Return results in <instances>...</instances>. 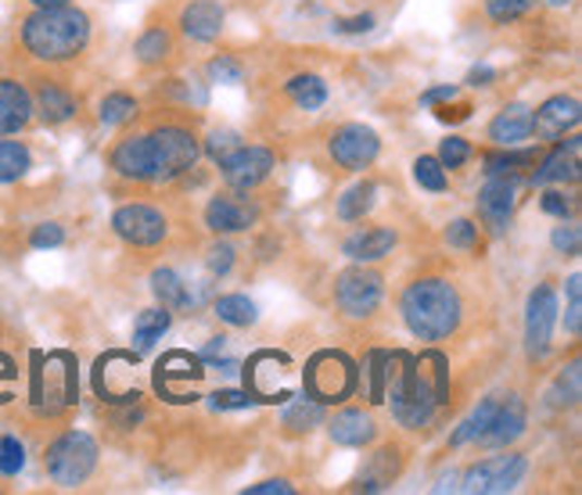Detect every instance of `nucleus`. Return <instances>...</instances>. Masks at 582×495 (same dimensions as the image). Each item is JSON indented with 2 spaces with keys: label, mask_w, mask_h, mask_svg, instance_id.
<instances>
[{
  "label": "nucleus",
  "mask_w": 582,
  "mask_h": 495,
  "mask_svg": "<svg viewBox=\"0 0 582 495\" xmlns=\"http://www.w3.org/2000/svg\"><path fill=\"white\" fill-rule=\"evenodd\" d=\"M238 134L235 129H216V134H208L205 140V151H208V158H216V162H224L230 151H238Z\"/></svg>",
  "instance_id": "obj_47"
},
{
  "label": "nucleus",
  "mask_w": 582,
  "mask_h": 495,
  "mask_svg": "<svg viewBox=\"0 0 582 495\" xmlns=\"http://www.w3.org/2000/svg\"><path fill=\"white\" fill-rule=\"evenodd\" d=\"M453 98H457V87H435V90L421 93V104H425V109H432V104H439V101H453Z\"/></svg>",
  "instance_id": "obj_56"
},
{
  "label": "nucleus",
  "mask_w": 582,
  "mask_h": 495,
  "mask_svg": "<svg viewBox=\"0 0 582 495\" xmlns=\"http://www.w3.org/2000/svg\"><path fill=\"white\" fill-rule=\"evenodd\" d=\"M471 158V144L464 137H450V140H442V148H439V162H442V169H460L464 162Z\"/></svg>",
  "instance_id": "obj_44"
},
{
  "label": "nucleus",
  "mask_w": 582,
  "mask_h": 495,
  "mask_svg": "<svg viewBox=\"0 0 582 495\" xmlns=\"http://www.w3.org/2000/svg\"><path fill=\"white\" fill-rule=\"evenodd\" d=\"M208 79L213 82H227V87H235V82L244 79V68L235 62V58H227V54H219L208 62Z\"/></svg>",
  "instance_id": "obj_46"
},
{
  "label": "nucleus",
  "mask_w": 582,
  "mask_h": 495,
  "mask_svg": "<svg viewBox=\"0 0 582 495\" xmlns=\"http://www.w3.org/2000/svg\"><path fill=\"white\" fill-rule=\"evenodd\" d=\"M526 456H489L464 474V492L471 495H504L515 492L526 478Z\"/></svg>",
  "instance_id": "obj_8"
},
{
  "label": "nucleus",
  "mask_w": 582,
  "mask_h": 495,
  "mask_svg": "<svg viewBox=\"0 0 582 495\" xmlns=\"http://www.w3.org/2000/svg\"><path fill=\"white\" fill-rule=\"evenodd\" d=\"M205 377L202 356H191V352H166L155 367V388L169 403H188L194 398V384Z\"/></svg>",
  "instance_id": "obj_9"
},
{
  "label": "nucleus",
  "mask_w": 582,
  "mask_h": 495,
  "mask_svg": "<svg viewBox=\"0 0 582 495\" xmlns=\"http://www.w3.org/2000/svg\"><path fill=\"white\" fill-rule=\"evenodd\" d=\"M134 112H137V101L130 98V93H109V98L101 101V123L104 126H119L126 119H134Z\"/></svg>",
  "instance_id": "obj_37"
},
{
  "label": "nucleus",
  "mask_w": 582,
  "mask_h": 495,
  "mask_svg": "<svg viewBox=\"0 0 582 495\" xmlns=\"http://www.w3.org/2000/svg\"><path fill=\"white\" fill-rule=\"evenodd\" d=\"M112 227L126 244H134V248H155L166 241V233H169L166 216L151 205H123L112 216Z\"/></svg>",
  "instance_id": "obj_11"
},
{
  "label": "nucleus",
  "mask_w": 582,
  "mask_h": 495,
  "mask_svg": "<svg viewBox=\"0 0 582 495\" xmlns=\"http://www.w3.org/2000/svg\"><path fill=\"white\" fill-rule=\"evenodd\" d=\"M151 291H155V299L166 305V309H184V305L191 302L188 284H184L173 269H155V274H151Z\"/></svg>",
  "instance_id": "obj_32"
},
{
  "label": "nucleus",
  "mask_w": 582,
  "mask_h": 495,
  "mask_svg": "<svg viewBox=\"0 0 582 495\" xmlns=\"http://www.w3.org/2000/svg\"><path fill=\"white\" fill-rule=\"evenodd\" d=\"M98 442L87 431H65L62 439H54L43 456L48 478L58 488H79L84 481L94 474L98 467Z\"/></svg>",
  "instance_id": "obj_5"
},
{
  "label": "nucleus",
  "mask_w": 582,
  "mask_h": 495,
  "mask_svg": "<svg viewBox=\"0 0 582 495\" xmlns=\"http://www.w3.org/2000/svg\"><path fill=\"white\" fill-rule=\"evenodd\" d=\"M18 40L26 47V54L43 65L76 62L90 43V18L87 11H79L73 4L37 8L33 15L22 18Z\"/></svg>",
  "instance_id": "obj_1"
},
{
  "label": "nucleus",
  "mask_w": 582,
  "mask_h": 495,
  "mask_svg": "<svg viewBox=\"0 0 582 495\" xmlns=\"http://www.w3.org/2000/svg\"><path fill=\"white\" fill-rule=\"evenodd\" d=\"M244 492H249V495H291V492H295V485H288V481L277 478V481H263V485H249Z\"/></svg>",
  "instance_id": "obj_54"
},
{
  "label": "nucleus",
  "mask_w": 582,
  "mask_h": 495,
  "mask_svg": "<svg viewBox=\"0 0 582 495\" xmlns=\"http://www.w3.org/2000/svg\"><path fill=\"white\" fill-rule=\"evenodd\" d=\"M33 409L40 417H58L76 403V359L68 352H48L33 359Z\"/></svg>",
  "instance_id": "obj_4"
},
{
  "label": "nucleus",
  "mask_w": 582,
  "mask_h": 495,
  "mask_svg": "<svg viewBox=\"0 0 582 495\" xmlns=\"http://www.w3.org/2000/svg\"><path fill=\"white\" fill-rule=\"evenodd\" d=\"M554 248L561 255H579V248H582V233H579V227H557L554 230Z\"/></svg>",
  "instance_id": "obj_49"
},
{
  "label": "nucleus",
  "mask_w": 582,
  "mask_h": 495,
  "mask_svg": "<svg viewBox=\"0 0 582 495\" xmlns=\"http://www.w3.org/2000/svg\"><path fill=\"white\" fill-rule=\"evenodd\" d=\"M496 406H499V395L482 398L479 409H475L471 417L464 420L460 428L450 434V445H453V449H460V445H468V442H479V439H482V431H485L489 423H493V417H496Z\"/></svg>",
  "instance_id": "obj_28"
},
{
  "label": "nucleus",
  "mask_w": 582,
  "mask_h": 495,
  "mask_svg": "<svg viewBox=\"0 0 582 495\" xmlns=\"http://www.w3.org/2000/svg\"><path fill=\"white\" fill-rule=\"evenodd\" d=\"M255 398L249 392H216L213 395V409H249Z\"/></svg>",
  "instance_id": "obj_52"
},
{
  "label": "nucleus",
  "mask_w": 582,
  "mask_h": 495,
  "mask_svg": "<svg viewBox=\"0 0 582 495\" xmlns=\"http://www.w3.org/2000/svg\"><path fill=\"white\" fill-rule=\"evenodd\" d=\"M33 8H62V4H73V0H29Z\"/></svg>",
  "instance_id": "obj_60"
},
{
  "label": "nucleus",
  "mask_w": 582,
  "mask_h": 495,
  "mask_svg": "<svg viewBox=\"0 0 582 495\" xmlns=\"http://www.w3.org/2000/svg\"><path fill=\"white\" fill-rule=\"evenodd\" d=\"M339 33H370L375 29V15H356V18H339L334 22Z\"/></svg>",
  "instance_id": "obj_53"
},
{
  "label": "nucleus",
  "mask_w": 582,
  "mask_h": 495,
  "mask_svg": "<svg viewBox=\"0 0 582 495\" xmlns=\"http://www.w3.org/2000/svg\"><path fill=\"white\" fill-rule=\"evenodd\" d=\"M532 8H535V0H485V15L493 22H499V26L526 18Z\"/></svg>",
  "instance_id": "obj_39"
},
{
  "label": "nucleus",
  "mask_w": 582,
  "mask_h": 495,
  "mask_svg": "<svg viewBox=\"0 0 582 495\" xmlns=\"http://www.w3.org/2000/svg\"><path fill=\"white\" fill-rule=\"evenodd\" d=\"M328 148H331V158L339 162L342 169L359 173V169H367V165L378 158L381 140H378V134H375L370 126L349 123V126H342V129H334Z\"/></svg>",
  "instance_id": "obj_12"
},
{
  "label": "nucleus",
  "mask_w": 582,
  "mask_h": 495,
  "mask_svg": "<svg viewBox=\"0 0 582 495\" xmlns=\"http://www.w3.org/2000/svg\"><path fill=\"white\" fill-rule=\"evenodd\" d=\"M392 367L389 370V392H392V412L403 428H425L432 420L435 406L442 403L446 388H439L428 381V370L425 363H417L410 356H392Z\"/></svg>",
  "instance_id": "obj_3"
},
{
  "label": "nucleus",
  "mask_w": 582,
  "mask_h": 495,
  "mask_svg": "<svg viewBox=\"0 0 582 495\" xmlns=\"http://www.w3.org/2000/svg\"><path fill=\"white\" fill-rule=\"evenodd\" d=\"M33 169V155L18 140H0V183H15Z\"/></svg>",
  "instance_id": "obj_31"
},
{
  "label": "nucleus",
  "mask_w": 582,
  "mask_h": 495,
  "mask_svg": "<svg viewBox=\"0 0 582 495\" xmlns=\"http://www.w3.org/2000/svg\"><path fill=\"white\" fill-rule=\"evenodd\" d=\"M255 223V208L249 202H238V198H213L205 205V227L213 233H241Z\"/></svg>",
  "instance_id": "obj_24"
},
{
  "label": "nucleus",
  "mask_w": 582,
  "mask_h": 495,
  "mask_svg": "<svg viewBox=\"0 0 582 495\" xmlns=\"http://www.w3.org/2000/svg\"><path fill=\"white\" fill-rule=\"evenodd\" d=\"M328 434L334 445H345V449H364V445L375 442L378 423L367 417L364 409H342L339 417L328 423Z\"/></svg>",
  "instance_id": "obj_25"
},
{
  "label": "nucleus",
  "mask_w": 582,
  "mask_h": 495,
  "mask_svg": "<svg viewBox=\"0 0 582 495\" xmlns=\"http://www.w3.org/2000/svg\"><path fill=\"white\" fill-rule=\"evenodd\" d=\"M306 388L317 403H342L356 392V363L342 352H317L306 367Z\"/></svg>",
  "instance_id": "obj_6"
},
{
  "label": "nucleus",
  "mask_w": 582,
  "mask_h": 495,
  "mask_svg": "<svg viewBox=\"0 0 582 495\" xmlns=\"http://www.w3.org/2000/svg\"><path fill=\"white\" fill-rule=\"evenodd\" d=\"M546 4H551V8H568L572 0H546Z\"/></svg>",
  "instance_id": "obj_61"
},
{
  "label": "nucleus",
  "mask_w": 582,
  "mask_h": 495,
  "mask_svg": "<svg viewBox=\"0 0 582 495\" xmlns=\"http://www.w3.org/2000/svg\"><path fill=\"white\" fill-rule=\"evenodd\" d=\"M565 327L568 334L579 338L582 330V277H568V313H565Z\"/></svg>",
  "instance_id": "obj_43"
},
{
  "label": "nucleus",
  "mask_w": 582,
  "mask_h": 495,
  "mask_svg": "<svg viewBox=\"0 0 582 495\" xmlns=\"http://www.w3.org/2000/svg\"><path fill=\"white\" fill-rule=\"evenodd\" d=\"M62 241H65V230L58 227V223H40V227H33V233H29L33 248H58Z\"/></svg>",
  "instance_id": "obj_48"
},
{
  "label": "nucleus",
  "mask_w": 582,
  "mask_h": 495,
  "mask_svg": "<svg viewBox=\"0 0 582 495\" xmlns=\"http://www.w3.org/2000/svg\"><path fill=\"white\" fill-rule=\"evenodd\" d=\"M540 205H543L546 216H557V219H568V216H572V202H568L565 191H546Z\"/></svg>",
  "instance_id": "obj_50"
},
{
  "label": "nucleus",
  "mask_w": 582,
  "mask_h": 495,
  "mask_svg": "<svg viewBox=\"0 0 582 495\" xmlns=\"http://www.w3.org/2000/svg\"><path fill=\"white\" fill-rule=\"evenodd\" d=\"M414 180L421 183L425 191H435V194L446 191V169H442V162L432 155H421L414 162Z\"/></svg>",
  "instance_id": "obj_38"
},
{
  "label": "nucleus",
  "mask_w": 582,
  "mask_h": 495,
  "mask_svg": "<svg viewBox=\"0 0 582 495\" xmlns=\"http://www.w3.org/2000/svg\"><path fill=\"white\" fill-rule=\"evenodd\" d=\"M22 467H26V449H22V442L11 439V434H0V474L15 478Z\"/></svg>",
  "instance_id": "obj_42"
},
{
  "label": "nucleus",
  "mask_w": 582,
  "mask_h": 495,
  "mask_svg": "<svg viewBox=\"0 0 582 495\" xmlns=\"http://www.w3.org/2000/svg\"><path fill=\"white\" fill-rule=\"evenodd\" d=\"M169 51H173V40H169V33L162 26L144 29L141 40H137V47H134V54L141 58L144 65H162L169 58Z\"/></svg>",
  "instance_id": "obj_35"
},
{
  "label": "nucleus",
  "mask_w": 582,
  "mask_h": 495,
  "mask_svg": "<svg viewBox=\"0 0 582 495\" xmlns=\"http://www.w3.org/2000/svg\"><path fill=\"white\" fill-rule=\"evenodd\" d=\"M216 316L230 327H252L255 323V305L244 294H224L216 302Z\"/></svg>",
  "instance_id": "obj_36"
},
{
  "label": "nucleus",
  "mask_w": 582,
  "mask_h": 495,
  "mask_svg": "<svg viewBox=\"0 0 582 495\" xmlns=\"http://www.w3.org/2000/svg\"><path fill=\"white\" fill-rule=\"evenodd\" d=\"M334 299H339V309L353 320H364L381 305V277L375 269H345L334 284Z\"/></svg>",
  "instance_id": "obj_10"
},
{
  "label": "nucleus",
  "mask_w": 582,
  "mask_h": 495,
  "mask_svg": "<svg viewBox=\"0 0 582 495\" xmlns=\"http://www.w3.org/2000/svg\"><path fill=\"white\" fill-rule=\"evenodd\" d=\"M468 104H457V109H450V104H446V109H439L435 115H439V119L442 123H460V119H468Z\"/></svg>",
  "instance_id": "obj_57"
},
{
  "label": "nucleus",
  "mask_w": 582,
  "mask_h": 495,
  "mask_svg": "<svg viewBox=\"0 0 582 495\" xmlns=\"http://www.w3.org/2000/svg\"><path fill=\"white\" fill-rule=\"evenodd\" d=\"M288 98L299 104V109L306 112H317L324 101H328V82H324L320 76H295L288 79Z\"/></svg>",
  "instance_id": "obj_33"
},
{
  "label": "nucleus",
  "mask_w": 582,
  "mask_h": 495,
  "mask_svg": "<svg viewBox=\"0 0 582 495\" xmlns=\"http://www.w3.org/2000/svg\"><path fill=\"white\" fill-rule=\"evenodd\" d=\"M579 151H582V140L579 137H568V144H557L551 155L540 162V169L532 173V183L535 187H546V183H568L579 176Z\"/></svg>",
  "instance_id": "obj_22"
},
{
  "label": "nucleus",
  "mask_w": 582,
  "mask_h": 495,
  "mask_svg": "<svg viewBox=\"0 0 582 495\" xmlns=\"http://www.w3.org/2000/svg\"><path fill=\"white\" fill-rule=\"evenodd\" d=\"M446 241L453 248H464V252H471V248H479V227H475L471 219H453L446 227Z\"/></svg>",
  "instance_id": "obj_45"
},
{
  "label": "nucleus",
  "mask_w": 582,
  "mask_h": 495,
  "mask_svg": "<svg viewBox=\"0 0 582 495\" xmlns=\"http://www.w3.org/2000/svg\"><path fill=\"white\" fill-rule=\"evenodd\" d=\"M180 29L184 37H191L198 43H208L224 33V8L216 0H191L180 15Z\"/></svg>",
  "instance_id": "obj_23"
},
{
  "label": "nucleus",
  "mask_w": 582,
  "mask_h": 495,
  "mask_svg": "<svg viewBox=\"0 0 582 495\" xmlns=\"http://www.w3.org/2000/svg\"><path fill=\"white\" fill-rule=\"evenodd\" d=\"M403 320L421 341H442L460 327V294L450 280L425 277L403 291Z\"/></svg>",
  "instance_id": "obj_2"
},
{
  "label": "nucleus",
  "mask_w": 582,
  "mask_h": 495,
  "mask_svg": "<svg viewBox=\"0 0 582 495\" xmlns=\"http://www.w3.org/2000/svg\"><path fill=\"white\" fill-rule=\"evenodd\" d=\"M375 198H378V187L370 183V180L356 183V187H349V191L339 198V219H345V223H359L370 208H375Z\"/></svg>",
  "instance_id": "obj_30"
},
{
  "label": "nucleus",
  "mask_w": 582,
  "mask_h": 495,
  "mask_svg": "<svg viewBox=\"0 0 582 495\" xmlns=\"http://www.w3.org/2000/svg\"><path fill=\"white\" fill-rule=\"evenodd\" d=\"M94 388L104 403H137L141 392L134 384V356H126V352L101 356L94 370Z\"/></svg>",
  "instance_id": "obj_14"
},
{
  "label": "nucleus",
  "mask_w": 582,
  "mask_h": 495,
  "mask_svg": "<svg viewBox=\"0 0 582 495\" xmlns=\"http://www.w3.org/2000/svg\"><path fill=\"white\" fill-rule=\"evenodd\" d=\"M392 248H395V233L389 227H367V230L353 233L342 252L353 258V263H378V258H385Z\"/></svg>",
  "instance_id": "obj_27"
},
{
  "label": "nucleus",
  "mask_w": 582,
  "mask_h": 495,
  "mask_svg": "<svg viewBox=\"0 0 582 495\" xmlns=\"http://www.w3.org/2000/svg\"><path fill=\"white\" fill-rule=\"evenodd\" d=\"M224 341H227V338H213V341H208V345H205L202 356H216V352H224Z\"/></svg>",
  "instance_id": "obj_59"
},
{
  "label": "nucleus",
  "mask_w": 582,
  "mask_h": 495,
  "mask_svg": "<svg viewBox=\"0 0 582 495\" xmlns=\"http://www.w3.org/2000/svg\"><path fill=\"white\" fill-rule=\"evenodd\" d=\"M219 165H224L227 187H235V191H252V187H260L266 176L274 173V155L266 148H244L241 144L238 151H230Z\"/></svg>",
  "instance_id": "obj_16"
},
{
  "label": "nucleus",
  "mask_w": 582,
  "mask_h": 495,
  "mask_svg": "<svg viewBox=\"0 0 582 495\" xmlns=\"http://www.w3.org/2000/svg\"><path fill=\"white\" fill-rule=\"evenodd\" d=\"M169 323H173V316H169L166 305L141 313V316H137V323H134V348H137V352H148L162 334H166Z\"/></svg>",
  "instance_id": "obj_29"
},
{
  "label": "nucleus",
  "mask_w": 582,
  "mask_h": 495,
  "mask_svg": "<svg viewBox=\"0 0 582 495\" xmlns=\"http://www.w3.org/2000/svg\"><path fill=\"white\" fill-rule=\"evenodd\" d=\"M496 73L489 65H479V68H471V76H468V82L471 87H489V79H493Z\"/></svg>",
  "instance_id": "obj_58"
},
{
  "label": "nucleus",
  "mask_w": 582,
  "mask_h": 495,
  "mask_svg": "<svg viewBox=\"0 0 582 495\" xmlns=\"http://www.w3.org/2000/svg\"><path fill=\"white\" fill-rule=\"evenodd\" d=\"M112 169L126 176V180H141V183L155 180V158H151L148 134L123 137L119 144L112 148Z\"/></svg>",
  "instance_id": "obj_18"
},
{
  "label": "nucleus",
  "mask_w": 582,
  "mask_h": 495,
  "mask_svg": "<svg viewBox=\"0 0 582 495\" xmlns=\"http://www.w3.org/2000/svg\"><path fill=\"white\" fill-rule=\"evenodd\" d=\"M208 274H227L230 269V263H235V248L230 244H213L208 248Z\"/></svg>",
  "instance_id": "obj_51"
},
{
  "label": "nucleus",
  "mask_w": 582,
  "mask_h": 495,
  "mask_svg": "<svg viewBox=\"0 0 582 495\" xmlns=\"http://www.w3.org/2000/svg\"><path fill=\"white\" fill-rule=\"evenodd\" d=\"M532 137V109L526 104H507L504 112L489 123V140L499 148H518Z\"/></svg>",
  "instance_id": "obj_26"
},
{
  "label": "nucleus",
  "mask_w": 582,
  "mask_h": 495,
  "mask_svg": "<svg viewBox=\"0 0 582 495\" xmlns=\"http://www.w3.org/2000/svg\"><path fill=\"white\" fill-rule=\"evenodd\" d=\"M33 123V93L26 82L0 76V137H15Z\"/></svg>",
  "instance_id": "obj_19"
},
{
  "label": "nucleus",
  "mask_w": 582,
  "mask_h": 495,
  "mask_svg": "<svg viewBox=\"0 0 582 495\" xmlns=\"http://www.w3.org/2000/svg\"><path fill=\"white\" fill-rule=\"evenodd\" d=\"M535 162V151H504V155H489L485 165H489V176H510V173H518V169H526V165Z\"/></svg>",
  "instance_id": "obj_40"
},
{
  "label": "nucleus",
  "mask_w": 582,
  "mask_h": 495,
  "mask_svg": "<svg viewBox=\"0 0 582 495\" xmlns=\"http://www.w3.org/2000/svg\"><path fill=\"white\" fill-rule=\"evenodd\" d=\"M33 115H40L48 126H62L76 115V93L58 79H40L33 90Z\"/></svg>",
  "instance_id": "obj_21"
},
{
  "label": "nucleus",
  "mask_w": 582,
  "mask_h": 495,
  "mask_svg": "<svg viewBox=\"0 0 582 495\" xmlns=\"http://www.w3.org/2000/svg\"><path fill=\"white\" fill-rule=\"evenodd\" d=\"M320 420H324V403H317V398H295V403L284 409V428L291 434L313 431Z\"/></svg>",
  "instance_id": "obj_34"
},
{
  "label": "nucleus",
  "mask_w": 582,
  "mask_h": 495,
  "mask_svg": "<svg viewBox=\"0 0 582 495\" xmlns=\"http://www.w3.org/2000/svg\"><path fill=\"white\" fill-rule=\"evenodd\" d=\"M151 158H155V180H177L198 162V140L180 126H159L148 134Z\"/></svg>",
  "instance_id": "obj_7"
},
{
  "label": "nucleus",
  "mask_w": 582,
  "mask_h": 495,
  "mask_svg": "<svg viewBox=\"0 0 582 495\" xmlns=\"http://www.w3.org/2000/svg\"><path fill=\"white\" fill-rule=\"evenodd\" d=\"M582 398V370L579 363H572L561 377H557V388H554V403L557 406H575Z\"/></svg>",
  "instance_id": "obj_41"
},
{
  "label": "nucleus",
  "mask_w": 582,
  "mask_h": 495,
  "mask_svg": "<svg viewBox=\"0 0 582 495\" xmlns=\"http://www.w3.org/2000/svg\"><path fill=\"white\" fill-rule=\"evenodd\" d=\"M557 323V294L551 284H540L529 294V313H526V348L532 359H543L551 352Z\"/></svg>",
  "instance_id": "obj_13"
},
{
  "label": "nucleus",
  "mask_w": 582,
  "mask_h": 495,
  "mask_svg": "<svg viewBox=\"0 0 582 495\" xmlns=\"http://www.w3.org/2000/svg\"><path fill=\"white\" fill-rule=\"evenodd\" d=\"M515 194H518V187H515V180H507V176H489V183L482 187L479 216L493 238H504L507 233L510 216H515V202H518Z\"/></svg>",
  "instance_id": "obj_15"
},
{
  "label": "nucleus",
  "mask_w": 582,
  "mask_h": 495,
  "mask_svg": "<svg viewBox=\"0 0 582 495\" xmlns=\"http://www.w3.org/2000/svg\"><path fill=\"white\" fill-rule=\"evenodd\" d=\"M11 381H15V363L8 356H0V403L11 398Z\"/></svg>",
  "instance_id": "obj_55"
},
{
  "label": "nucleus",
  "mask_w": 582,
  "mask_h": 495,
  "mask_svg": "<svg viewBox=\"0 0 582 495\" xmlns=\"http://www.w3.org/2000/svg\"><path fill=\"white\" fill-rule=\"evenodd\" d=\"M579 126V101L575 98H551L532 112V134L543 140H561Z\"/></svg>",
  "instance_id": "obj_20"
},
{
  "label": "nucleus",
  "mask_w": 582,
  "mask_h": 495,
  "mask_svg": "<svg viewBox=\"0 0 582 495\" xmlns=\"http://www.w3.org/2000/svg\"><path fill=\"white\" fill-rule=\"evenodd\" d=\"M529 428V412L526 403L518 395H499V406H496V417L493 423L482 431L479 445L482 449H507L510 442H518L521 434Z\"/></svg>",
  "instance_id": "obj_17"
}]
</instances>
